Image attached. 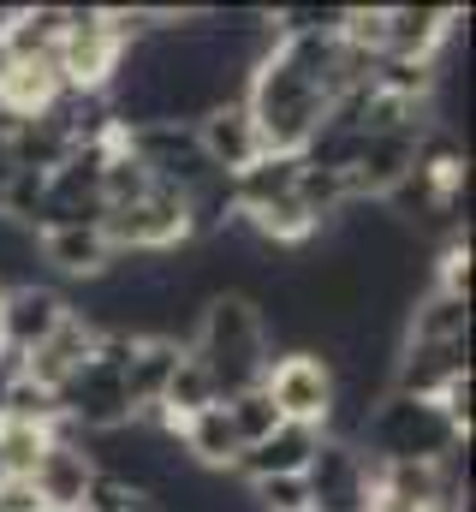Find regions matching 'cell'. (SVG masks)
<instances>
[{"mask_svg": "<svg viewBox=\"0 0 476 512\" xmlns=\"http://www.w3.org/2000/svg\"><path fill=\"white\" fill-rule=\"evenodd\" d=\"M0 477H6V471H0Z\"/></svg>", "mask_w": 476, "mask_h": 512, "instance_id": "obj_21", "label": "cell"}, {"mask_svg": "<svg viewBox=\"0 0 476 512\" xmlns=\"http://www.w3.org/2000/svg\"><path fill=\"white\" fill-rule=\"evenodd\" d=\"M185 352L209 370L215 399H233L244 387H262L268 364H274L268 328H262V316H256V304H250L244 292H215V298H203Z\"/></svg>", "mask_w": 476, "mask_h": 512, "instance_id": "obj_1", "label": "cell"}, {"mask_svg": "<svg viewBox=\"0 0 476 512\" xmlns=\"http://www.w3.org/2000/svg\"><path fill=\"white\" fill-rule=\"evenodd\" d=\"M173 441L185 447V459L197 471H233V459H238V435H233V423H227V405H209V411L185 417L173 429Z\"/></svg>", "mask_w": 476, "mask_h": 512, "instance_id": "obj_14", "label": "cell"}, {"mask_svg": "<svg viewBox=\"0 0 476 512\" xmlns=\"http://www.w3.org/2000/svg\"><path fill=\"white\" fill-rule=\"evenodd\" d=\"M298 173H304V155H262V161H250L233 179V209L250 221V215L286 203L298 191Z\"/></svg>", "mask_w": 476, "mask_h": 512, "instance_id": "obj_12", "label": "cell"}, {"mask_svg": "<svg viewBox=\"0 0 476 512\" xmlns=\"http://www.w3.org/2000/svg\"><path fill=\"white\" fill-rule=\"evenodd\" d=\"M459 441H471V435H459L435 399L387 393V399H375V411L357 435V453L369 465H441Z\"/></svg>", "mask_w": 476, "mask_h": 512, "instance_id": "obj_2", "label": "cell"}, {"mask_svg": "<svg viewBox=\"0 0 476 512\" xmlns=\"http://www.w3.org/2000/svg\"><path fill=\"white\" fill-rule=\"evenodd\" d=\"M36 251H42L48 268L72 274V280H102L114 268V251H108L102 227H48V233H36Z\"/></svg>", "mask_w": 476, "mask_h": 512, "instance_id": "obj_11", "label": "cell"}, {"mask_svg": "<svg viewBox=\"0 0 476 512\" xmlns=\"http://www.w3.org/2000/svg\"><path fill=\"white\" fill-rule=\"evenodd\" d=\"M0 512H42L36 507V489L24 477H0Z\"/></svg>", "mask_w": 476, "mask_h": 512, "instance_id": "obj_17", "label": "cell"}, {"mask_svg": "<svg viewBox=\"0 0 476 512\" xmlns=\"http://www.w3.org/2000/svg\"><path fill=\"white\" fill-rule=\"evenodd\" d=\"M405 340H417V346H453V340H471V298H453V292L429 286V292L405 310Z\"/></svg>", "mask_w": 476, "mask_h": 512, "instance_id": "obj_13", "label": "cell"}, {"mask_svg": "<svg viewBox=\"0 0 476 512\" xmlns=\"http://www.w3.org/2000/svg\"><path fill=\"white\" fill-rule=\"evenodd\" d=\"M191 131H197V143H203V155H209V167H215L221 179H238L250 161H262V155H268V149H262V137H256L250 108H244V96L215 102V108H209Z\"/></svg>", "mask_w": 476, "mask_h": 512, "instance_id": "obj_6", "label": "cell"}, {"mask_svg": "<svg viewBox=\"0 0 476 512\" xmlns=\"http://www.w3.org/2000/svg\"><path fill=\"white\" fill-rule=\"evenodd\" d=\"M6 18H12V6H0V36H6Z\"/></svg>", "mask_w": 476, "mask_h": 512, "instance_id": "obj_19", "label": "cell"}, {"mask_svg": "<svg viewBox=\"0 0 476 512\" xmlns=\"http://www.w3.org/2000/svg\"><path fill=\"white\" fill-rule=\"evenodd\" d=\"M90 477H96V465L84 459V447H78V435L60 423V435H54V447L36 459V471L24 477L30 489H36V507L42 512H84V495H90Z\"/></svg>", "mask_w": 476, "mask_h": 512, "instance_id": "obj_5", "label": "cell"}, {"mask_svg": "<svg viewBox=\"0 0 476 512\" xmlns=\"http://www.w3.org/2000/svg\"><path fill=\"white\" fill-rule=\"evenodd\" d=\"M12 173H18V161H12V143H6V131H0V191L12 185Z\"/></svg>", "mask_w": 476, "mask_h": 512, "instance_id": "obj_18", "label": "cell"}, {"mask_svg": "<svg viewBox=\"0 0 476 512\" xmlns=\"http://www.w3.org/2000/svg\"><path fill=\"white\" fill-rule=\"evenodd\" d=\"M60 423H0V471L6 477H30L36 459L54 447Z\"/></svg>", "mask_w": 476, "mask_h": 512, "instance_id": "obj_15", "label": "cell"}, {"mask_svg": "<svg viewBox=\"0 0 476 512\" xmlns=\"http://www.w3.org/2000/svg\"><path fill=\"white\" fill-rule=\"evenodd\" d=\"M96 316H84V310H66V322L36 346V352H24V382L48 387V393H60V387L72 382L84 364H90V352H96Z\"/></svg>", "mask_w": 476, "mask_h": 512, "instance_id": "obj_7", "label": "cell"}, {"mask_svg": "<svg viewBox=\"0 0 476 512\" xmlns=\"http://www.w3.org/2000/svg\"><path fill=\"white\" fill-rule=\"evenodd\" d=\"M304 489H310V507L316 512H369V495H375V465L346 447V441H328L316 447L310 471H304Z\"/></svg>", "mask_w": 476, "mask_h": 512, "instance_id": "obj_4", "label": "cell"}, {"mask_svg": "<svg viewBox=\"0 0 476 512\" xmlns=\"http://www.w3.org/2000/svg\"><path fill=\"white\" fill-rule=\"evenodd\" d=\"M262 393L280 411V423L322 429L328 423V405H334V364L322 352H274V364L262 376Z\"/></svg>", "mask_w": 476, "mask_h": 512, "instance_id": "obj_3", "label": "cell"}, {"mask_svg": "<svg viewBox=\"0 0 476 512\" xmlns=\"http://www.w3.org/2000/svg\"><path fill=\"white\" fill-rule=\"evenodd\" d=\"M66 310H72V304H66L54 286H36V280H30V286L0 292V346H6V352H18V358H24V352H36V346L66 322Z\"/></svg>", "mask_w": 476, "mask_h": 512, "instance_id": "obj_8", "label": "cell"}, {"mask_svg": "<svg viewBox=\"0 0 476 512\" xmlns=\"http://www.w3.org/2000/svg\"><path fill=\"white\" fill-rule=\"evenodd\" d=\"M137 512H149V507H137Z\"/></svg>", "mask_w": 476, "mask_h": 512, "instance_id": "obj_20", "label": "cell"}, {"mask_svg": "<svg viewBox=\"0 0 476 512\" xmlns=\"http://www.w3.org/2000/svg\"><path fill=\"white\" fill-rule=\"evenodd\" d=\"M221 405H227V423H233V435H238V453L280 429V411L268 405V393H262V387H244V393L221 399Z\"/></svg>", "mask_w": 476, "mask_h": 512, "instance_id": "obj_16", "label": "cell"}, {"mask_svg": "<svg viewBox=\"0 0 476 512\" xmlns=\"http://www.w3.org/2000/svg\"><path fill=\"white\" fill-rule=\"evenodd\" d=\"M316 447H322V429H310V423H280L274 435H262L256 447L238 453L227 477H244V483H262V477H304L310 459H316Z\"/></svg>", "mask_w": 476, "mask_h": 512, "instance_id": "obj_9", "label": "cell"}, {"mask_svg": "<svg viewBox=\"0 0 476 512\" xmlns=\"http://www.w3.org/2000/svg\"><path fill=\"white\" fill-rule=\"evenodd\" d=\"M179 358H185V340H137V352L125 358V399H131V417L161 411V393L173 382Z\"/></svg>", "mask_w": 476, "mask_h": 512, "instance_id": "obj_10", "label": "cell"}]
</instances>
